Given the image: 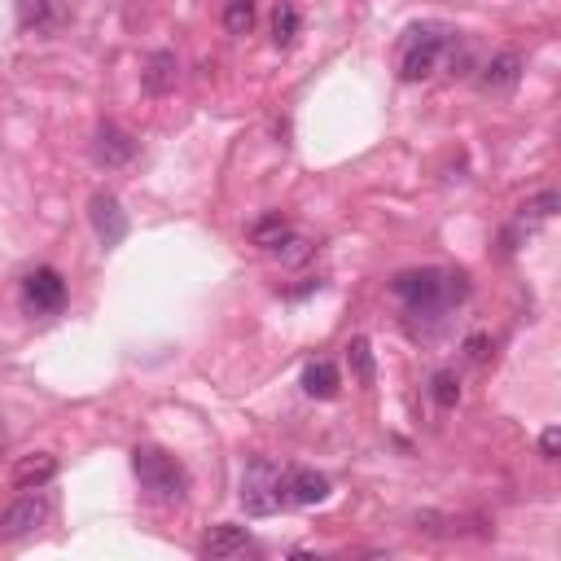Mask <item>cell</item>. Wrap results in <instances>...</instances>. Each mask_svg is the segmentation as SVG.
Returning <instances> with one entry per match:
<instances>
[{"label":"cell","mask_w":561,"mask_h":561,"mask_svg":"<svg viewBox=\"0 0 561 561\" xmlns=\"http://www.w3.org/2000/svg\"><path fill=\"white\" fill-rule=\"evenodd\" d=\"M465 294V277H452V272L439 268H412L395 277V299L408 307V312H439L452 299Z\"/></svg>","instance_id":"1"},{"label":"cell","mask_w":561,"mask_h":561,"mask_svg":"<svg viewBox=\"0 0 561 561\" xmlns=\"http://www.w3.org/2000/svg\"><path fill=\"white\" fill-rule=\"evenodd\" d=\"M285 500V483H281V469L272 461H250L246 465V478H242V509L250 518H268V513H277Z\"/></svg>","instance_id":"2"},{"label":"cell","mask_w":561,"mask_h":561,"mask_svg":"<svg viewBox=\"0 0 561 561\" xmlns=\"http://www.w3.org/2000/svg\"><path fill=\"white\" fill-rule=\"evenodd\" d=\"M132 469H136V478H141V487L145 491H154V496H167V500H176L180 491H185V469L176 465V456H167L163 448H136L132 452Z\"/></svg>","instance_id":"3"},{"label":"cell","mask_w":561,"mask_h":561,"mask_svg":"<svg viewBox=\"0 0 561 561\" xmlns=\"http://www.w3.org/2000/svg\"><path fill=\"white\" fill-rule=\"evenodd\" d=\"M443 44H448V31L443 27H417L412 31V44L404 49V62H399V79H404V84L426 79L434 71V62H439Z\"/></svg>","instance_id":"4"},{"label":"cell","mask_w":561,"mask_h":561,"mask_svg":"<svg viewBox=\"0 0 561 561\" xmlns=\"http://www.w3.org/2000/svg\"><path fill=\"white\" fill-rule=\"evenodd\" d=\"M22 303L31 307V312H57V307L66 303V281L57 268H31L27 277H22Z\"/></svg>","instance_id":"5"},{"label":"cell","mask_w":561,"mask_h":561,"mask_svg":"<svg viewBox=\"0 0 561 561\" xmlns=\"http://www.w3.org/2000/svg\"><path fill=\"white\" fill-rule=\"evenodd\" d=\"M88 220H93V233H97V242L114 250L128 237V215H123V206L114 193H97L93 202H88Z\"/></svg>","instance_id":"6"},{"label":"cell","mask_w":561,"mask_h":561,"mask_svg":"<svg viewBox=\"0 0 561 561\" xmlns=\"http://www.w3.org/2000/svg\"><path fill=\"white\" fill-rule=\"evenodd\" d=\"M44 518H49V505H44L40 496H22L5 509L0 531H5V540H22V535H31L36 526H44Z\"/></svg>","instance_id":"7"},{"label":"cell","mask_w":561,"mask_h":561,"mask_svg":"<svg viewBox=\"0 0 561 561\" xmlns=\"http://www.w3.org/2000/svg\"><path fill=\"white\" fill-rule=\"evenodd\" d=\"M518 79H522V57L518 53H496L483 66V75H478V88L491 93V97H505V93L518 88Z\"/></svg>","instance_id":"8"},{"label":"cell","mask_w":561,"mask_h":561,"mask_svg":"<svg viewBox=\"0 0 561 561\" xmlns=\"http://www.w3.org/2000/svg\"><path fill=\"white\" fill-rule=\"evenodd\" d=\"M93 154H97L101 167H128L136 158V141L123 128H114V123H101L97 141H93Z\"/></svg>","instance_id":"9"},{"label":"cell","mask_w":561,"mask_h":561,"mask_svg":"<svg viewBox=\"0 0 561 561\" xmlns=\"http://www.w3.org/2000/svg\"><path fill=\"white\" fill-rule=\"evenodd\" d=\"M246 544H250V535H246V526H211V531L202 535V544H198V553L202 557H237V553H246Z\"/></svg>","instance_id":"10"},{"label":"cell","mask_w":561,"mask_h":561,"mask_svg":"<svg viewBox=\"0 0 561 561\" xmlns=\"http://www.w3.org/2000/svg\"><path fill=\"white\" fill-rule=\"evenodd\" d=\"M285 496H290L294 505H320V500L329 496V478L316 474V469H294V474L285 478Z\"/></svg>","instance_id":"11"},{"label":"cell","mask_w":561,"mask_h":561,"mask_svg":"<svg viewBox=\"0 0 561 561\" xmlns=\"http://www.w3.org/2000/svg\"><path fill=\"white\" fill-rule=\"evenodd\" d=\"M53 474H57V461H53V456H44V452L22 456V461L14 465V487L36 491V487H44V483H53Z\"/></svg>","instance_id":"12"},{"label":"cell","mask_w":561,"mask_h":561,"mask_svg":"<svg viewBox=\"0 0 561 561\" xmlns=\"http://www.w3.org/2000/svg\"><path fill=\"white\" fill-rule=\"evenodd\" d=\"M176 79H180V62H176V53H154L150 62H145V88H150L154 97H163L176 88Z\"/></svg>","instance_id":"13"},{"label":"cell","mask_w":561,"mask_h":561,"mask_svg":"<svg viewBox=\"0 0 561 561\" xmlns=\"http://www.w3.org/2000/svg\"><path fill=\"white\" fill-rule=\"evenodd\" d=\"M303 391L312 399H334L338 395V364L334 360H312L303 369Z\"/></svg>","instance_id":"14"},{"label":"cell","mask_w":561,"mask_h":561,"mask_svg":"<svg viewBox=\"0 0 561 561\" xmlns=\"http://www.w3.org/2000/svg\"><path fill=\"white\" fill-rule=\"evenodd\" d=\"M299 27H303L299 9H294L290 0H281L277 14H272V44H277V49H290V44L299 40Z\"/></svg>","instance_id":"15"},{"label":"cell","mask_w":561,"mask_h":561,"mask_svg":"<svg viewBox=\"0 0 561 561\" xmlns=\"http://www.w3.org/2000/svg\"><path fill=\"white\" fill-rule=\"evenodd\" d=\"M250 242L263 246V250H281L285 242H290V224H285L281 215H268V220H259L255 228H250Z\"/></svg>","instance_id":"16"},{"label":"cell","mask_w":561,"mask_h":561,"mask_svg":"<svg viewBox=\"0 0 561 561\" xmlns=\"http://www.w3.org/2000/svg\"><path fill=\"white\" fill-rule=\"evenodd\" d=\"M255 27V0H228L224 5V31L228 36H250Z\"/></svg>","instance_id":"17"},{"label":"cell","mask_w":561,"mask_h":561,"mask_svg":"<svg viewBox=\"0 0 561 561\" xmlns=\"http://www.w3.org/2000/svg\"><path fill=\"white\" fill-rule=\"evenodd\" d=\"M347 364H351V373H356L360 386L373 382V347H369V338H356V342H351V347H347Z\"/></svg>","instance_id":"18"},{"label":"cell","mask_w":561,"mask_h":561,"mask_svg":"<svg viewBox=\"0 0 561 561\" xmlns=\"http://www.w3.org/2000/svg\"><path fill=\"white\" fill-rule=\"evenodd\" d=\"M561 211V189H544L535 198L522 202V220H548V215Z\"/></svg>","instance_id":"19"},{"label":"cell","mask_w":561,"mask_h":561,"mask_svg":"<svg viewBox=\"0 0 561 561\" xmlns=\"http://www.w3.org/2000/svg\"><path fill=\"white\" fill-rule=\"evenodd\" d=\"M430 399L439 408H456V399H461V382H456V373H448V369L434 373L430 377Z\"/></svg>","instance_id":"20"},{"label":"cell","mask_w":561,"mask_h":561,"mask_svg":"<svg viewBox=\"0 0 561 561\" xmlns=\"http://www.w3.org/2000/svg\"><path fill=\"white\" fill-rule=\"evenodd\" d=\"M18 14H22V22H27V27H36V31L53 27V5H49V0H22Z\"/></svg>","instance_id":"21"},{"label":"cell","mask_w":561,"mask_h":561,"mask_svg":"<svg viewBox=\"0 0 561 561\" xmlns=\"http://www.w3.org/2000/svg\"><path fill=\"white\" fill-rule=\"evenodd\" d=\"M540 452L557 461V456H561V426H553V430H544V434H540Z\"/></svg>","instance_id":"22"},{"label":"cell","mask_w":561,"mask_h":561,"mask_svg":"<svg viewBox=\"0 0 561 561\" xmlns=\"http://www.w3.org/2000/svg\"><path fill=\"white\" fill-rule=\"evenodd\" d=\"M465 351H469V360L483 364V360H487V338H483V334H474V338L465 342Z\"/></svg>","instance_id":"23"}]
</instances>
